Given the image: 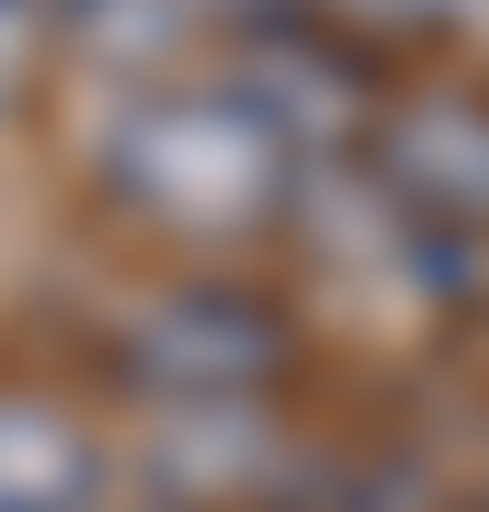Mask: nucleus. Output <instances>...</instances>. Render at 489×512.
<instances>
[{
    "mask_svg": "<svg viewBox=\"0 0 489 512\" xmlns=\"http://www.w3.org/2000/svg\"><path fill=\"white\" fill-rule=\"evenodd\" d=\"M103 183L126 194L148 228H171V239H251V228H273L296 205V160H285V137L217 80V92H148V103H126L114 137H103Z\"/></svg>",
    "mask_w": 489,
    "mask_h": 512,
    "instance_id": "obj_1",
    "label": "nucleus"
},
{
    "mask_svg": "<svg viewBox=\"0 0 489 512\" xmlns=\"http://www.w3.org/2000/svg\"><path fill=\"white\" fill-rule=\"evenodd\" d=\"M114 376L148 387V399H171V410H251L262 387L296 376V319L262 285L182 274V285L137 296L114 319Z\"/></svg>",
    "mask_w": 489,
    "mask_h": 512,
    "instance_id": "obj_2",
    "label": "nucleus"
},
{
    "mask_svg": "<svg viewBox=\"0 0 489 512\" xmlns=\"http://www.w3.org/2000/svg\"><path fill=\"white\" fill-rule=\"evenodd\" d=\"M364 148H376V183L410 205V217H433L455 239L489 228V103L478 92H410L387 103L376 126H364Z\"/></svg>",
    "mask_w": 489,
    "mask_h": 512,
    "instance_id": "obj_3",
    "label": "nucleus"
},
{
    "mask_svg": "<svg viewBox=\"0 0 489 512\" xmlns=\"http://www.w3.org/2000/svg\"><path fill=\"white\" fill-rule=\"evenodd\" d=\"M228 92L285 137V160L353 148L364 126H376V80H364V57H330V35H285V23H262V35L239 46Z\"/></svg>",
    "mask_w": 489,
    "mask_h": 512,
    "instance_id": "obj_4",
    "label": "nucleus"
},
{
    "mask_svg": "<svg viewBox=\"0 0 489 512\" xmlns=\"http://www.w3.org/2000/svg\"><path fill=\"white\" fill-rule=\"evenodd\" d=\"M0 512H103V444L46 399H0Z\"/></svg>",
    "mask_w": 489,
    "mask_h": 512,
    "instance_id": "obj_5",
    "label": "nucleus"
},
{
    "mask_svg": "<svg viewBox=\"0 0 489 512\" xmlns=\"http://www.w3.org/2000/svg\"><path fill=\"white\" fill-rule=\"evenodd\" d=\"M364 35H489V0H330Z\"/></svg>",
    "mask_w": 489,
    "mask_h": 512,
    "instance_id": "obj_6",
    "label": "nucleus"
},
{
    "mask_svg": "<svg viewBox=\"0 0 489 512\" xmlns=\"http://www.w3.org/2000/svg\"><path fill=\"white\" fill-rule=\"evenodd\" d=\"M23 69H35V0H0V103L23 92Z\"/></svg>",
    "mask_w": 489,
    "mask_h": 512,
    "instance_id": "obj_7",
    "label": "nucleus"
},
{
    "mask_svg": "<svg viewBox=\"0 0 489 512\" xmlns=\"http://www.w3.org/2000/svg\"><path fill=\"white\" fill-rule=\"evenodd\" d=\"M239 12H273V0H239Z\"/></svg>",
    "mask_w": 489,
    "mask_h": 512,
    "instance_id": "obj_8",
    "label": "nucleus"
}]
</instances>
